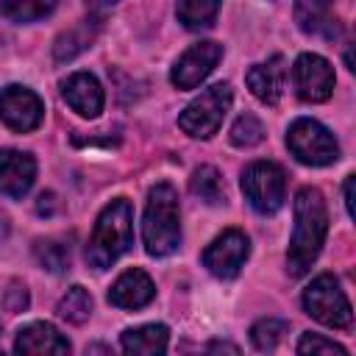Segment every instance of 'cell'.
<instances>
[{
  "mask_svg": "<svg viewBox=\"0 0 356 356\" xmlns=\"http://www.w3.org/2000/svg\"><path fill=\"white\" fill-rule=\"evenodd\" d=\"M325 234H328V209L323 192L314 186H303L295 195V228L286 250V270L292 278L309 273V267L323 250Z\"/></svg>",
  "mask_w": 356,
  "mask_h": 356,
  "instance_id": "obj_1",
  "label": "cell"
},
{
  "mask_svg": "<svg viewBox=\"0 0 356 356\" xmlns=\"http://www.w3.org/2000/svg\"><path fill=\"white\" fill-rule=\"evenodd\" d=\"M142 239L150 256H170L181 245V203L172 184L161 181L147 192Z\"/></svg>",
  "mask_w": 356,
  "mask_h": 356,
  "instance_id": "obj_2",
  "label": "cell"
},
{
  "mask_svg": "<svg viewBox=\"0 0 356 356\" xmlns=\"http://www.w3.org/2000/svg\"><path fill=\"white\" fill-rule=\"evenodd\" d=\"M131 242H134V209L125 197H117L100 211L95 222V231L86 245L89 267L108 270L122 253H128Z\"/></svg>",
  "mask_w": 356,
  "mask_h": 356,
  "instance_id": "obj_3",
  "label": "cell"
},
{
  "mask_svg": "<svg viewBox=\"0 0 356 356\" xmlns=\"http://www.w3.org/2000/svg\"><path fill=\"white\" fill-rule=\"evenodd\" d=\"M231 100H234V92H231V83H225V81L203 89L181 111V117H178L181 131L195 136V139H209L222 125V120H225V114L231 108Z\"/></svg>",
  "mask_w": 356,
  "mask_h": 356,
  "instance_id": "obj_4",
  "label": "cell"
},
{
  "mask_svg": "<svg viewBox=\"0 0 356 356\" xmlns=\"http://www.w3.org/2000/svg\"><path fill=\"white\" fill-rule=\"evenodd\" d=\"M303 309H306V314H312L317 323H323L328 328L348 331L353 325V309H350L345 292L339 289V281L331 273L317 275L303 289Z\"/></svg>",
  "mask_w": 356,
  "mask_h": 356,
  "instance_id": "obj_5",
  "label": "cell"
},
{
  "mask_svg": "<svg viewBox=\"0 0 356 356\" xmlns=\"http://www.w3.org/2000/svg\"><path fill=\"white\" fill-rule=\"evenodd\" d=\"M286 147L292 150V156L300 164H309V167H325L339 159V145H337L334 134L309 117H300L289 125Z\"/></svg>",
  "mask_w": 356,
  "mask_h": 356,
  "instance_id": "obj_6",
  "label": "cell"
},
{
  "mask_svg": "<svg viewBox=\"0 0 356 356\" xmlns=\"http://www.w3.org/2000/svg\"><path fill=\"white\" fill-rule=\"evenodd\" d=\"M242 192L259 214H275L286 197V172L275 161H253L242 172Z\"/></svg>",
  "mask_w": 356,
  "mask_h": 356,
  "instance_id": "obj_7",
  "label": "cell"
},
{
  "mask_svg": "<svg viewBox=\"0 0 356 356\" xmlns=\"http://www.w3.org/2000/svg\"><path fill=\"white\" fill-rule=\"evenodd\" d=\"M0 120L17 134L36 131L44 120V103L33 89L11 83L0 89Z\"/></svg>",
  "mask_w": 356,
  "mask_h": 356,
  "instance_id": "obj_8",
  "label": "cell"
},
{
  "mask_svg": "<svg viewBox=\"0 0 356 356\" xmlns=\"http://www.w3.org/2000/svg\"><path fill=\"white\" fill-rule=\"evenodd\" d=\"M292 81L303 103H323L334 92V67L317 53H300L292 67Z\"/></svg>",
  "mask_w": 356,
  "mask_h": 356,
  "instance_id": "obj_9",
  "label": "cell"
},
{
  "mask_svg": "<svg viewBox=\"0 0 356 356\" xmlns=\"http://www.w3.org/2000/svg\"><path fill=\"white\" fill-rule=\"evenodd\" d=\"M248 256L250 239L239 228H228L203 250V267L217 278H234L248 261Z\"/></svg>",
  "mask_w": 356,
  "mask_h": 356,
  "instance_id": "obj_10",
  "label": "cell"
},
{
  "mask_svg": "<svg viewBox=\"0 0 356 356\" xmlns=\"http://www.w3.org/2000/svg\"><path fill=\"white\" fill-rule=\"evenodd\" d=\"M220 58H222V44H217V42H197V44H192L175 61V67L170 72L172 86H178V89H195V86H200L211 75V70L217 67Z\"/></svg>",
  "mask_w": 356,
  "mask_h": 356,
  "instance_id": "obj_11",
  "label": "cell"
},
{
  "mask_svg": "<svg viewBox=\"0 0 356 356\" xmlns=\"http://www.w3.org/2000/svg\"><path fill=\"white\" fill-rule=\"evenodd\" d=\"M36 181V159L22 150L3 147L0 150V192L19 200L31 192Z\"/></svg>",
  "mask_w": 356,
  "mask_h": 356,
  "instance_id": "obj_12",
  "label": "cell"
},
{
  "mask_svg": "<svg viewBox=\"0 0 356 356\" xmlns=\"http://www.w3.org/2000/svg\"><path fill=\"white\" fill-rule=\"evenodd\" d=\"M295 22L303 33L334 42L342 33V22L334 14V0H295Z\"/></svg>",
  "mask_w": 356,
  "mask_h": 356,
  "instance_id": "obj_13",
  "label": "cell"
},
{
  "mask_svg": "<svg viewBox=\"0 0 356 356\" xmlns=\"http://www.w3.org/2000/svg\"><path fill=\"white\" fill-rule=\"evenodd\" d=\"M61 95L72 111H78L81 117H89V120L97 117L106 103L103 89L92 72H72L67 81H61Z\"/></svg>",
  "mask_w": 356,
  "mask_h": 356,
  "instance_id": "obj_14",
  "label": "cell"
},
{
  "mask_svg": "<svg viewBox=\"0 0 356 356\" xmlns=\"http://www.w3.org/2000/svg\"><path fill=\"white\" fill-rule=\"evenodd\" d=\"M156 298V286L145 270H125L108 289V303L117 309H142Z\"/></svg>",
  "mask_w": 356,
  "mask_h": 356,
  "instance_id": "obj_15",
  "label": "cell"
},
{
  "mask_svg": "<svg viewBox=\"0 0 356 356\" xmlns=\"http://www.w3.org/2000/svg\"><path fill=\"white\" fill-rule=\"evenodd\" d=\"M245 81H248L250 92H253L261 103L275 106V103L281 100V95H284V83H286V64H284V58H281V56H273V58H270V61H264V64H253V67L248 70Z\"/></svg>",
  "mask_w": 356,
  "mask_h": 356,
  "instance_id": "obj_16",
  "label": "cell"
},
{
  "mask_svg": "<svg viewBox=\"0 0 356 356\" xmlns=\"http://www.w3.org/2000/svg\"><path fill=\"white\" fill-rule=\"evenodd\" d=\"M17 353H70V339L50 323H28L17 331Z\"/></svg>",
  "mask_w": 356,
  "mask_h": 356,
  "instance_id": "obj_17",
  "label": "cell"
},
{
  "mask_svg": "<svg viewBox=\"0 0 356 356\" xmlns=\"http://www.w3.org/2000/svg\"><path fill=\"white\" fill-rule=\"evenodd\" d=\"M125 353H142V356H153V353H164L170 345V331L161 323H147V325H136L122 331L120 339Z\"/></svg>",
  "mask_w": 356,
  "mask_h": 356,
  "instance_id": "obj_18",
  "label": "cell"
},
{
  "mask_svg": "<svg viewBox=\"0 0 356 356\" xmlns=\"http://www.w3.org/2000/svg\"><path fill=\"white\" fill-rule=\"evenodd\" d=\"M95 36H97V22H95V19H81L78 25L67 28V31L56 39V44H53L56 61H70V58H75L78 53H83V50L95 42Z\"/></svg>",
  "mask_w": 356,
  "mask_h": 356,
  "instance_id": "obj_19",
  "label": "cell"
},
{
  "mask_svg": "<svg viewBox=\"0 0 356 356\" xmlns=\"http://www.w3.org/2000/svg\"><path fill=\"white\" fill-rule=\"evenodd\" d=\"M222 0H175V14L189 31L209 28L217 19Z\"/></svg>",
  "mask_w": 356,
  "mask_h": 356,
  "instance_id": "obj_20",
  "label": "cell"
},
{
  "mask_svg": "<svg viewBox=\"0 0 356 356\" xmlns=\"http://www.w3.org/2000/svg\"><path fill=\"white\" fill-rule=\"evenodd\" d=\"M189 189H192L195 197H200V200L209 203V206L225 203V184H222V175H220L214 167H209V164H203V167H197V170L192 172Z\"/></svg>",
  "mask_w": 356,
  "mask_h": 356,
  "instance_id": "obj_21",
  "label": "cell"
},
{
  "mask_svg": "<svg viewBox=\"0 0 356 356\" xmlns=\"http://www.w3.org/2000/svg\"><path fill=\"white\" fill-rule=\"evenodd\" d=\"M58 317L61 320H67V323H72V325H81V323H86L89 320V314H92V295L83 289V286H70L67 289V295L58 300Z\"/></svg>",
  "mask_w": 356,
  "mask_h": 356,
  "instance_id": "obj_22",
  "label": "cell"
},
{
  "mask_svg": "<svg viewBox=\"0 0 356 356\" xmlns=\"http://www.w3.org/2000/svg\"><path fill=\"white\" fill-rule=\"evenodd\" d=\"M56 0H0V11L14 22H36L53 14Z\"/></svg>",
  "mask_w": 356,
  "mask_h": 356,
  "instance_id": "obj_23",
  "label": "cell"
},
{
  "mask_svg": "<svg viewBox=\"0 0 356 356\" xmlns=\"http://www.w3.org/2000/svg\"><path fill=\"white\" fill-rule=\"evenodd\" d=\"M33 256L36 261L50 270V273H64L70 270V245L58 242V239H39L33 245Z\"/></svg>",
  "mask_w": 356,
  "mask_h": 356,
  "instance_id": "obj_24",
  "label": "cell"
},
{
  "mask_svg": "<svg viewBox=\"0 0 356 356\" xmlns=\"http://www.w3.org/2000/svg\"><path fill=\"white\" fill-rule=\"evenodd\" d=\"M289 331L286 320H275V317H264L250 328V339L259 350H275L278 342L284 339V334Z\"/></svg>",
  "mask_w": 356,
  "mask_h": 356,
  "instance_id": "obj_25",
  "label": "cell"
},
{
  "mask_svg": "<svg viewBox=\"0 0 356 356\" xmlns=\"http://www.w3.org/2000/svg\"><path fill=\"white\" fill-rule=\"evenodd\" d=\"M264 139V125L259 122V117L253 114H242L236 117V122L231 125V142L236 147H253Z\"/></svg>",
  "mask_w": 356,
  "mask_h": 356,
  "instance_id": "obj_26",
  "label": "cell"
},
{
  "mask_svg": "<svg viewBox=\"0 0 356 356\" xmlns=\"http://www.w3.org/2000/svg\"><path fill=\"white\" fill-rule=\"evenodd\" d=\"M298 353H339V356H348V348H342L339 342L334 339H325L320 334H303L300 342H298Z\"/></svg>",
  "mask_w": 356,
  "mask_h": 356,
  "instance_id": "obj_27",
  "label": "cell"
},
{
  "mask_svg": "<svg viewBox=\"0 0 356 356\" xmlns=\"http://www.w3.org/2000/svg\"><path fill=\"white\" fill-rule=\"evenodd\" d=\"M6 309L8 312H25L28 309V289L19 284V281H11V286H8V292H6Z\"/></svg>",
  "mask_w": 356,
  "mask_h": 356,
  "instance_id": "obj_28",
  "label": "cell"
},
{
  "mask_svg": "<svg viewBox=\"0 0 356 356\" xmlns=\"http://www.w3.org/2000/svg\"><path fill=\"white\" fill-rule=\"evenodd\" d=\"M56 209H58L56 195H53V192H42V195H39V200H36V211H39V214H44V217H50Z\"/></svg>",
  "mask_w": 356,
  "mask_h": 356,
  "instance_id": "obj_29",
  "label": "cell"
},
{
  "mask_svg": "<svg viewBox=\"0 0 356 356\" xmlns=\"http://www.w3.org/2000/svg\"><path fill=\"white\" fill-rule=\"evenodd\" d=\"M345 209H348V214L353 217V175L345 178Z\"/></svg>",
  "mask_w": 356,
  "mask_h": 356,
  "instance_id": "obj_30",
  "label": "cell"
},
{
  "mask_svg": "<svg viewBox=\"0 0 356 356\" xmlns=\"http://www.w3.org/2000/svg\"><path fill=\"white\" fill-rule=\"evenodd\" d=\"M209 350H228V353H239V348H236V345H231V342H211V345H209Z\"/></svg>",
  "mask_w": 356,
  "mask_h": 356,
  "instance_id": "obj_31",
  "label": "cell"
},
{
  "mask_svg": "<svg viewBox=\"0 0 356 356\" xmlns=\"http://www.w3.org/2000/svg\"><path fill=\"white\" fill-rule=\"evenodd\" d=\"M8 231H11V225H8V217H6V214H0V242L8 236Z\"/></svg>",
  "mask_w": 356,
  "mask_h": 356,
  "instance_id": "obj_32",
  "label": "cell"
},
{
  "mask_svg": "<svg viewBox=\"0 0 356 356\" xmlns=\"http://www.w3.org/2000/svg\"><path fill=\"white\" fill-rule=\"evenodd\" d=\"M92 8H106V6H114V3H120V0H86Z\"/></svg>",
  "mask_w": 356,
  "mask_h": 356,
  "instance_id": "obj_33",
  "label": "cell"
}]
</instances>
